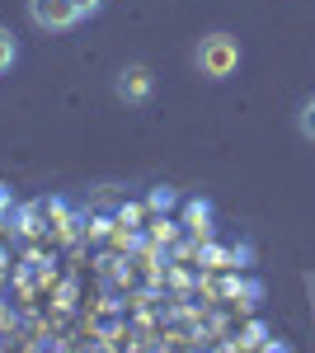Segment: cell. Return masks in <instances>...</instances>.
<instances>
[{
    "mask_svg": "<svg viewBox=\"0 0 315 353\" xmlns=\"http://www.w3.org/2000/svg\"><path fill=\"white\" fill-rule=\"evenodd\" d=\"M193 61H198V71H203L207 81H231L240 71V43L231 33H207V38L198 43Z\"/></svg>",
    "mask_w": 315,
    "mask_h": 353,
    "instance_id": "6da1fadb",
    "label": "cell"
},
{
    "mask_svg": "<svg viewBox=\"0 0 315 353\" xmlns=\"http://www.w3.org/2000/svg\"><path fill=\"white\" fill-rule=\"evenodd\" d=\"M28 19L48 33H66V28L80 24V10L76 0H28Z\"/></svg>",
    "mask_w": 315,
    "mask_h": 353,
    "instance_id": "7a4b0ae2",
    "label": "cell"
},
{
    "mask_svg": "<svg viewBox=\"0 0 315 353\" xmlns=\"http://www.w3.org/2000/svg\"><path fill=\"white\" fill-rule=\"evenodd\" d=\"M113 90H118V99H123V104H146V99L156 94V76H151V66L132 61V66H123V71H118Z\"/></svg>",
    "mask_w": 315,
    "mask_h": 353,
    "instance_id": "3957f363",
    "label": "cell"
},
{
    "mask_svg": "<svg viewBox=\"0 0 315 353\" xmlns=\"http://www.w3.org/2000/svg\"><path fill=\"white\" fill-rule=\"evenodd\" d=\"M14 57H19V43H14V33H10V28H0V76L14 66Z\"/></svg>",
    "mask_w": 315,
    "mask_h": 353,
    "instance_id": "277c9868",
    "label": "cell"
},
{
    "mask_svg": "<svg viewBox=\"0 0 315 353\" xmlns=\"http://www.w3.org/2000/svg\"><path fill=\"white\" fill-rule=\"evenodd\" d=\"M296 128H301V137H306V141H315V99H306V104H301Z\"/></svg>",
    "mask_w": 315,
    "mask_h": 353,
    "instance_id": "5b68a950",
    "label": "cell"
},
{
    "mask_svg": "<svg viewBox=\"0 0 315 353\" xmlns=\"http://www.w3.org/2000/svg\"><path fill=\"white\" fill-rule=\"evenodd\" d=\"M151 208H156V212L174 208V193H170V189H156V193H151Z\"/></svg>",
    "mask_w": 315,
    "mask_h": 353,
    "instance_id": "8992f818",
    "label": "cell"
},
{
    "mask_svg": "<svg viewBox=\"0 0 315 353\" xmlns=\"http://www.w3.org/2000/svg\"><path fill=\"white\" fill-rule=\"evenodd\" d=\"M76 10H80V19H85V14H99V10H104V0H76Z\"/></svg>",
    "mask_w": 315,
    "mask_h": 353,
    "instance_id": "52a82bcc",
    "label": "cell"
},
{
    "mask_svg": "<svg viewBox=\"0 0 315 353\" xmlns=\"http://www.w3.org/2000/svg\"><path fill=\"white\" fill-rule=\"evenodd\" d=\"M259 353H292V349H287V344H263Z\"/></svg>",
    "mask_w": 315,
    "mask_h": 353,
    "instance_id": "ba28073f",
    "label": "cell"
},
{
    "mask_svg": "<svg viewBox=\"0 0 315 353\" xmlns=\"http://www.w3.org/2000/svg\"><path fill=\"white\" fill-rule=\"evenodd\" d=\"M5 203H10V193H5V184H0V208H5Z\"/></svg>",
    "mask_w": 315,
    "mask_h": 353,
    "instance_id": "9c48e42d",
    "label": "cell"
}]
</instances>
